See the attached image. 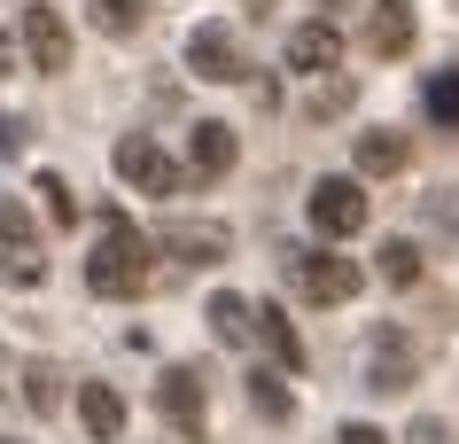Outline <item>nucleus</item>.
I'll return each mask as SVG.
<instances>
[{
	"mask_svg": "<svg viewBox=\"0 0 459 444\" xmlns=\"http://www.w3.org/2000/svg\"><path fill=\"white\" fill-rule=\"evenodd\" d=\"M148 257H156V234H141L133 219L109 211L101 242L86 249V289H94V296H141L148 289Z\"/></svg>",
	"mask_w": 459,
	"mask_h": 444,
	"instance_id": "f257e3e1",
	"label": "nucleus"
},
{
	"mask_svg": "<svg viewBox=\"0 0 459 444\" xmlns=\"http://www.w3.org/2000/svg\"><path fill=\"white\" fill-rule=\"evenodd\" d=\"M0 281H16V289H39L48 281V257H39V226L16 196H0Z\"/></svg>",
	"mask_w": 459,
	"mask_h": 444,
	"instance_id": "f03ea898",
	"label": "nucleus"
},
{
	"mask_svg": "<svg viewBox=\"0 0 459 444\" xmlns=\"http://www.w3.org/2000/svg\"><path fill=\"white\" fill-rule=\"evenodd\" d=\"M312 226L327 234V242H351V234H366V219H374V203H366V187L359 179H342V172H327V179H312Z\"/></svg>",
	"mask_w": 459,
	"mask_h": 444,
	"instance_id": "7ed1b4c3",
	"label": "nucleus"
},
{
	"mask_svg": "<svg viewBox=\"0 0 459 444\" xmlns=\"http://www.w3.org/2000/svg\"><path fill=\"white\" fill-rule=\"evenodd\" d=\"M289 273H296V289L312 296V304H351L366 289L359 257H335V249H289Z\"/></svg>",
	"mask_w": 459,
	"mask_h": 444,
	"instance_id": "20e7f679",
	"label": "nucleus"
},
{
	"mask_svg": "<svg viewBox=\"0 0 459 444\" xmlns=\"http://www.w3.org/2000/svg\"><path fill=\"white\" fill-rule=\"evenodd\" d=\"M187 71L211 78V86H242V78H249V55H242V39H234L226 24H195L187 31Z\"/></svg>",
	"mask_w": 459,
	"mask_h": 444,
	"instance_id": "39448f33",
	"label": "nucleus"
},
{
	"mask_svg": "<svg viewBox=\"0 0 459 444\" xmlns=\"http://www.w3.org/2000/svg\"><path fill=\"white\" fill-rule=\"evenodd\" d=\"M156 405H164V421H171L187 444H203V429H211V390H203V374H195V367H164Z\"/></svg>",
	"mask_w": 459,
	"mask_h": 444,
	"instance_id": "423d86ee",
	"label": "nucleus"
},
{
	"mask_svg": "<svg viewBox=\"0 0 459 444\" xmlns=\"http://www.w3.org/2000/svg\"><path fill=\"white\" fill-rule=\"evenodd\" d=\"M16 39H24L31 71H71V24H63V8H48V0H31L24 16H16Z\"/></svg>",
	"mask_w": 459,
	"mask_h": 444,
	"instance_id": "0eeeda50",
	"label": "nucleus"
},
{
	"mask_svg": "<svg viewBox=\"0 0 459 444\" xmlns=\"http://www.w3.org/2000/svg\"><path fill=\"white\" fill-rule=\"evenodd\" d=\"M117 179H125V187H141V196H179V164H171L148 133H125V141H117Z\"/></svg>",
	"mask_w": 459,
	"mask_h": 444,
	"instance_id": "6e6552de",
	"label": "nucleus"
},
{
	"mask_svg": "<svg viewBox=\"0 0 459 444\" xmlns=\"http://www.w3.org/2000/svg\"><path fill=\"white\" fill-rule=\"evenodd\" d=\"M156 249H171L179 266H226L234 234H226L218 219H164L156 226Z\"/></svg>",
	"mask_w": 459,
	"mask_h": 444,
	"instance_id": "1a4fd4ad",
	"label": "nucleus"
},
{
	"mask_svg": "<svg viewBox=\"0 0 459 444\" xmlns=\"http://www.w3.org/2000/svg\"><path fill=\"white\" fill-rule=\"evenodd\" d=\"M335 63H342V31L327 24V16H312V24H296V31H289V71L327 78Z\"/></svg>",
	"mask_w": 459,
	"mask_h": 444,
	"instance_id": "9d476101",
	"label": "nucleus"
},
{
	"mask_svg": "<svg viewBox=\"0 0 459 444\" xmlns=\"http://www.w3.org/2000/svg\"><path fill=\"white\" fill-rule=\"evenodd\" d=\"M234 125L226 118H203V125H187V172L195 179H218V172H234Z\"/></svg>",
	"mask_w": 459,
	"mask_h": 444,
	"instance_id": "9b49d317",
	"label": "nucleus"
},
{
	"mask_svg": "<svg viewBox=\"0 0 459 444\" xmlns=\"http://www.w3.org/2000/svg\"><path fill=\"white\" fill-rule=\"evenodd\" d=\"M78 421H86L94 444H117L125 437V397L109 390V382H78Z\"/></svg>",
	"mask_w": 459,
	"mask_h": 444,
	"instance_id": "f8f14e48",
	"label": "nucleus"
},
{
	"mask_svg": "<svg viewBox=\"0 0 459 444\" xmlns=\"http://www.w3.org/2000/svg\"><path fill=\"white\" fill-rule=\"evenodd\" d=\"M366 48L382 55V63L412 48V0H374V16H366Z\"/></svg>",
	"mask_w": 459,
	"mask_h": 444,
	"instance_id": "ddd939ff",
	"label": "nucleus"
},
{
	"mask_svg": "<svg viewBox=\"0 0 459 444\" xmlns=\"http://www.w3.org/2000/svg\"><path fill=\"white\" fill-rule=\"evenodd\" d=\"M211 335H218L226 351H249V344H257V312H249L234 289H218V296H211Z\"/></svg>",
	"mask_w": 459,
	"mask_h": 444,
	"instance_id": "4468645a",
	"label": "nucleus"
},
{
	"mask_svg": "<svg viewBox=\"0 0 459 444\" xmlns=\"http://www.w3.org/2000/svg\"><path fill=\"white\" fill-rule=\"evenodd\" d=\"M257 344H265V359H273V367H281V374H296V367H304V344H296V327L281 320L273 304H265V312H257Z\"/></svg>",
	"mask_w": 459,
	"mask_h": 444,
	"instance_id": "2eb2a0df",
	"label": "nucleus"
},
{
	"mask_svg": "<svg viewBox=\"0 0 459 444\" xmlns=\"http://www.w3.org/2000/svg\"><path fill=\"white\" fill-rule=\"evenodd\" d=\"M405 156H412V141L405 133H359V172H405Z\"/></svg>",
	"mask_w": 459,
	"mask_h": 444,
	"instance_id": "dca6fc26",
	"label": "nucleus"
},
{
	"mask_svg": "<svg viewBox=\"0 0 459 444\" xmlns=\"http://www.w3.org/2000/svg\"><path fill=\"white\" fill-rule=\"evenodd\" d=\"M420 109H429L436 125H452V133H459V71H429V86H420Z\"/></svg>",
	"mask_w": 459,
	"mask_h": 444,
	"instance_id": "f3484780",
	"label": "nucleus"
},
{
	"mask_svg": "<svg viewBox=\"0 0 459 444\" xmlns=\"http://www.w3.org/2000/svg\"><path fill=\"white\" fill-rule=\"evenodd\" d=\"M86 16H94V31H109V39H125V31H141L148 0H86Z\"/></svg>",
	"mask_w": 459,
	"mask_h": 444,
	"instance_id": "a211bd4d",
	"label": "nucleus"
},
{
	"mask_svg": "<svg viewBox=\"0 0 459 444\" xmlns=\"http://www.w3.org/2000/svg\"><path fill=\"white\" fill-rule=\"evenodd\" d=\"M249 405H257L265 421H289L296 414V397L281 390V374H249Z\"/></svg>",
	"mask_w": 459,
	"mask_h": 444,
	"instance_id": "6ab92c4d",
	"label": "nucleus"
},
{
	"mask_svg": "<svg viewBox=\"0 0 459 444\" xmlns=\"http://www.w3.org/2000/svg\"><path fill=\"white\" fill-rule=\"evenodd\" d=\"M412 382V351H374V374H366V390H405Z\"/></svg>",
	"mask_w": 459,
	"mask_h": 444,
	"instance_id": "aec40b11",
	"label": "nucleus"
},
{
	"mask_svg": "<svg viewBox=\"0 0 459 444\" xmlns=\"http://www.w3.org/2000/svg\"><path fill=\"white\" fill-rule=\"evenodd\" d=\"M382 281H389V289H412V281H420V249H412V242H389L382 249Z\"/></svg>",
	"mask_w": 459,
	"mask_h": 444,
	"instance_id": "412c9836",
	"label": "nucleus"
},
{
	"mask_svg": "<svg viewBox=\"0 0 459 444\" xmlns=\"http://www.w3.org/2000/svg\"><path fill=\"white\" fill-rule=\"evenodd\" d=\"M31 196H48V219H55V226H78V196H71V187H63L55 172L31 179Z\"/></svg>",
	"mask_w": 459,
	"mask_h": 444,
	"instance_id": "4be33fe9",
	"label": "nucleus"
},
{
	"mask_svg": "<svg viewBox=\"0 0 459 444\" xmlns=\"http://www.w3.org/2000/svg\"><path fill=\"white\" fill-rule=\"evenodd\" d=\"M55 382H63V374H55L48 359H31V367H24V397H31V414H55Z\"/></svg>",
	"mask_w": 459,
	"mask_h": 444,
	"instance_id": "5701e85b",
	"label": "nucleus"
},
{
	"mask_svg": "<svg viewBox=\"0 0 459 444\" xmlns=\"http://www.w3.org/2000/svg\"><path fill=\"white\" fill-rule=\"evenodd\" d=\"M335 444H389V437L374 429V421H342V437H335Z\"/></svg>",
	"mask_w": 459,
	"mask_h": 444,
	"instance_id": "b1692460",
	"label": "nucleus"
}]
</instances>
